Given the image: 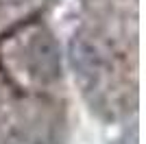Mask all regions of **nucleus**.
I'll use <instances>...</instances> for the list:
<instances>
[{
	"label": "nucleus",
	"instance_id": "2",
	"mask_svg": "<svg viewBox=\"0 0 146 144\" xmlns=\"http://www.w3.org/2000/svg\"><path fill=\"white\" fill-rule=\"evenodd\" d=\"M2 2H5V5H20L22 0H2Z\"/></svg>",
	"mask_w": 146,
	"mask_h": 144
},
{
	"label": "nucleus",
	"instance_id": "1",
	"mask_svg": "<svg viewBox=\"0 0 146 144\" xmlns=\"http://www.w3.org/2000/svg\"><path fill=\"white\" fill-rule=\"evenodd\" d=\"M20 66L29 79L52 83L61 74V53L55 37L44 26H31L20 39Z\"/></svg>",
	"mask_w": 146,
	"mask_h": 144
}]
</instances>
